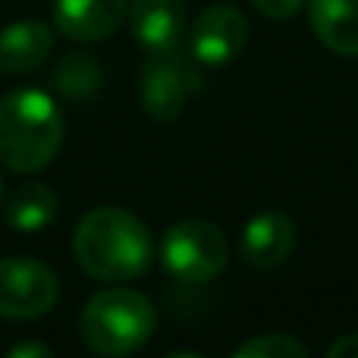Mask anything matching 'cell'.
<instances>
[{
	"label": "cell",
	"mask_w": 358,
	"mask_h": 358,
	"mask_svg": "<svg viewBox=\"0 0 358 358\" xmlns=\"http://www.w3.org/2000/svg\"><path fill=\"white\" fill-rule=\"evenodd\" d=\"M233 355H239V358H302V355H308V349L286 334H261V336L245 340L242 346H236Z\"/></svg>",
	"instance_id": "obj_15"
},
{
	"label": "cell",
	"mask_w": 358,
	"mask_h": 358,
	"mask_svg": "<svg viewBox=\"0 0 358 358\" xmlns=\"http://www.w3.org/2000/svg\"><path fill=\"white\" fill-rule=\"evenodd\" d=\"M198 88V76L192 69L189 60L179 57V50L173 54H155L148 57L142 69V107L148 117L155 120H176L182 113L189 94Z\"/></svg>",
	"instance_id": "obj_6"
},
{
	"label": "cell",
	"mask_w": 358,
	"mask_h": 358,
	"mask_svg": "<svg viewBox=\"0 0 358 358\" xmlns=\"http://www.w3.org/2000/svg\"><path fill=\"white\" fill-rule=\"evenodd\" d=\"M327 358H358V334H346L327 346Z\"/></svg>",
	"instance_id": "obj_17"
},
{
	"label": "cell",
	"mask_w": 358,
	"mask_h": 358,
	"mask_svg": "<svg viewBox=\"0 0 358 358\" xmlns=\"http://www.w3.org/2000/svg\"><path fill=\"white\" fill-rule=\"evenodd\" d=\"M248 41V22L236 6H210L192 22L189 29V54L204 66H223L236 60Z\"/></svg>",
	"instance_id": "obj_7"
},
{
	"label": "cell",
	"mask_w": 358,
	"mask_h": 358,
	"mask_svg": "<svg viewBox=\"0 0 358 358\" xmlns=\"http://www.w3.org/2000/svg\"><path fill=\"white\" fill-rule=\"evenodd\" d=\"M296 248V223L283 210H264L252 217L242 229L239 255L255 271H273L280 267Z\"/></svg>",
	"instance_id": "obj_9"
},
{
	"label": "cell",
	"mask_w": 358,
	"mask_h": 358,
	"mask_svg": "<svg viewBox=\"0 0 358 358\" xmlns=\"http://www.w3.org/2000/svg\"><path fill=\"white\" fill-rule=\"evenodd\" d=\"M57 210H60V198L50 185L44 182H22L10 192L3 201V217L13 229L19 233H38L48 223H54Z\"/></svg>",
	"instance_id": "obj_13"
},
{
	"label": "cell",
	"mask_w": 358,
	"mask_h": 358,
	"mask_svg": "<svg viewBox=\"0 0 358 358\" xmlns=\"http://www.w3.org/2000/svg\"><path fill=\"white\" fill-rule=\"evenodd\" d=\"M54 50V29L41 19H19L0 31V73L22 76L38 69Z\"/></svg>",
	"instance_id": "obj_11"
},
{
	"label": "cell",
	"mask_w": 358,
	"mask_h": 358,
	"mask_svg": "<svg viewBox=\"0 0 358 358\" xmlns=\"http://www.w3.org/2000/svg\"><path fill=\"white\" fill-rule=\"evenodd\" d=\"M73 252L79 267L104 283H126L142 277L155 258L151 233L126 208H94L73 233Z\"/></svg>",
	"instance_id": "obj_1"
},
{
	"label": "cell",
	"mask_w": 358,
	"mask_h": 358,
	"mask_svg": "<svg viewBox=\"0 0 358 358\" xmlns=\"http://www.w3.org/2000/svg\"><path fill=\"white\" fill-rule=\"evenodd\" d=\"M255 10L267 19H292L296 13L305 10L308 0H252Z\"/></svg>",
	"instance_id": "obj_16"
},
{
	"label": "cell",
	"mask_w": 358,
	"mask_h": 358,
	"mask_svg": "<svg viewBox=\"0 0 358 358\" xmlns=\"http://www.w3.org/2000/svg\"><path fill=\"white\" fill-rule=\"evenodd\" d=\"M308 19L324 48L358 57V0H308Z\"/></svg>",
	"instance_id": "obj_12"
},
{
	"label": "cell",
	"mask_w": 358,
	"mask_h": 358,
	"mask_svg": "<svg viewBox=\"0 0 358 358\" xmlns=\"http://www.w3.org/2000/svg\"><path fill=\"white\" fill-rule=\"evenodd\" d=\"M229 261V239L210 220H179L161 239V264L179 283H208Z\"/></svg>",
	"instance_id": "obj_4"
},
{
	"label": "cell",
	"mask_w": 358,
	"mask_h": 358,
	"mask_svg": "<svg viewBox=\"0 0 358 358\" xmlns=\"http://www.w3.org/2000/svg\"><path fill=\"white\" fill-rule=\"evenodd\" d=\"M129 29L148 57L173 54L185 38L182 0H129Z\"/></svg>",
	"instance_id": "obj_8"
},
{
	"label": "cell",
	"mask_w": 358,
	"mask_h": 358,
	"mask_svg": "<svg viewBox=\"0 0 358 358\" xmlns=\"http://www.w3.org/2000/svg\"><path fill=\"white\" fill-rule=\"evenodd\" d=\"M157 327V311L148 296L126 286L94 292L79 317L85 346L94 355H132L151 340Z\"/></svg>",
	"instance_id": "obj_3"
},
{
	"label": "cell",
	"mask_w": 358,
	"mask_h": 358,
	"mask_svg": "<svg viewBox=\"0 0 358 358\" xmlns=\"http://www.w3.org/2000/svg\"><path fill=\"white\" fill-rule=\"evenodd\" d=\"M50 346L44 343H19V346L10 349V358H50Z\"/></svg>",
	"instance_id": "obj_18"
},
{
	"label": "cell",
	"mask_w": 358,
	"mask_h": 358,
	"mask_svg": "<svg viewBox=\"0 0 358 358\" xmlns=\"http://www.w3.org/2000/svg\"><path fill=\"white\" fill-rule=\"evenodd\" d=\"M104 73L88 54H69L54 66V88L69 101H88L101 92Z\"/></svg>",
	"instance_id": "obj_14"
},
{
	"label": "cell",
	"mask_w": 358,
	"mask_h": 358,
	"mask_svg": "<svg viewBox=\"0 0 358 358\" xmlns=\"http://www.w3.org/2000/svg\"><path fill=\"white\" fill-rule=\"evenodd\" d=\"M129 0H54V25L73 41H104L123 25Z\"/></svg>",
	"instance_id": "obj_10"
},
{
	"label": "cell",
	"mask_w": 358,
	"mask_h": 358,
	"mask_svg": "<svg viewBox=\"0 0 358 358\" xmlns=\"http://www.w3.org/2000/svg\"><path fill=\"white\" fill-rule=\"evenodd\" d=\"M60 299V280L38 258L0 261V317L35 321L48 315Z\"/></svg>",
	"instance_id": "obj_5"
},
{
	"label": "cell",
	"mask_w": 358,
	"mask_h": 358,
	"mask_svg": "<svg viewBox=\"0 0 358 358\" xmlns=\"http://www.w3.org/2000/svg\"><path fill=\"white\" fill-rule=\"evenodd\" d=\"M63 145V113L41 88H16L0 98V164L13 173L50 167Z\"/></svg>",
	"instance_id": "obj_2"
},
{
	"label": "cell",
	"mask_w": 358,
	"mask_h": 358,
	"mask_svg": "<svg viewBox=\"0 0 358 358\" xmlns=\"http://www.w3.org/2000/svg\"><path fill=\"white\" fill-rule=\"evenodd\" d=\"M0 198H3V179H0Z\"/></svg>",
	"instance_id": "obj_19"
}]
</instances>
